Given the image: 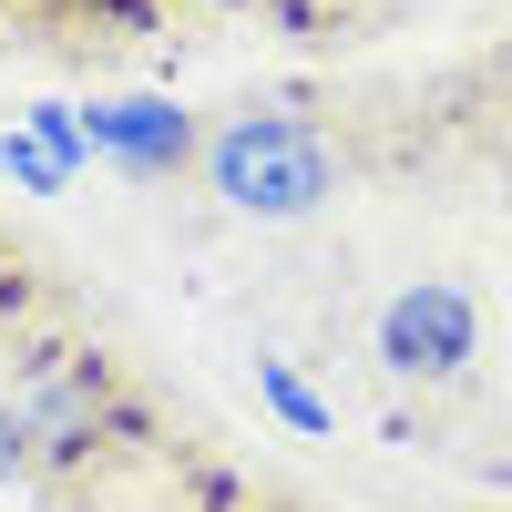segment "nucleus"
Instances as JSON below:
<instances>
[{"label": "nucleus", "mask_w": 512, "mask_h": 512, "mask_svg": "<svg viewBox=\"0 0 512 512\" xmlns=\"http://www.w3.org/2000/svg\"><path fill=\"white\" fill-rule=\"evenodd\" d=\"M256 390H267V410L287 420V431H308V441H328V431H338V420H328V400H318L287 359H256Z\"/></svg>", "instance_id": "obj_4"}, {"label": "nucleus", "mask_w": 512, "mask_h": 512, "mask_svg": "<svg viewBox=\"0 0 512 512\" xmlns=\"http://www.w3.org/2000/svg\"><path fill=\"white\" fill-rule=\"evenodd\" d=\"M205 185H216L226 216L297 226V216H318L338 195V144L308 113H236V123L205 134Z\"/></svg>", "instance_id": "obj_1"}, {"label": "nucleus", "mask_w": 512, "mask_h": 512, "mask_svg": "<svg viewBox=\"0 0 512 512\" xmlns=\"http://www.w3.org/2000/svg\"><path fill=\"white\" fill-rule=\"evenodd\" d=\"M472 359H482V308H472V287L420 277V287H400L390 308H379V369H390V379L441 390V379H461Z\"/></svg>", "instance_id": "obj_2"}, {"label": "nucleus", "mask_w": 512, "mask_h": 512, "mask_svg": "<svg viewBox=\"0 0 512 512\" xmlns=\"http://www.w3.org/2000/svg\"><path fill=\"white\" fill-rule=\"evenodd\" d=\"M0 175H11L21 195H62L72 175H62V154L41 144V134H0Z\"/></svg>", "instance_id": "obj_5"}, {"label": "nucleus", "mask_w": 512, "mask_h": 512, "mask_svg": "<svg viewBox=\"0 0 512 512\" xmlns=\"http://www.w3.org/2000/svg\"><path fill=\"white\" fill-rule=\"evenodd\" d=\"M21 461H31V420H21V410H0V482H11Z\"/></svg>", "instance_id": "obj_7"}, {"label": "nucleus", "mask_w": 512, "mask_h": 512, "mask_svg": "<svg viewBox=\"0 0 512 512\" xmlns=\"http://www.w3.org/2000/svg\"><path fill=\"white\" fill-rule=\"evenodd\" d=\"M21 134H41L62 154V175H82V164H93V134H82V103H31L21 113Z\"/></svg>", "instance_id": "obj_6"}, {"label": "nucleus", "mask_w": 512, "mask_h": 512, "mask_svg": "<svg viewBox=\"0 0 512 512\" xmlns=\"http://www.w3.org/2000/svg\"><path fill=\"white\" fill-rule=\"evenodd\" d=\"M82 134H93V164H123V175H175V164L195 154V123L164 103V93L93 103V113H82Z\"/></svg>", "instance_id": "obj_3"}, {"label": "nucleus", "mask_w": 512, "mask_h": 512, "mask_svg": "<svg viewBox=\"0 0 512 512\" xmlns=\"http://www.w3.org/2000/svg\"><path fill=\"white\" fill-rule=\"evenodd\" d=\"M502 205H512V164H502Z\"/></svg>", "instance_id": "obj_8"}]
</instances>
